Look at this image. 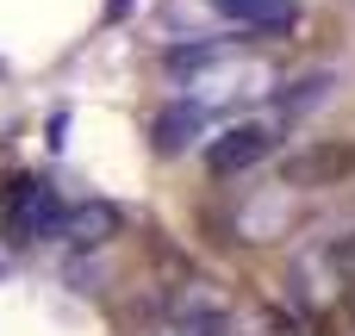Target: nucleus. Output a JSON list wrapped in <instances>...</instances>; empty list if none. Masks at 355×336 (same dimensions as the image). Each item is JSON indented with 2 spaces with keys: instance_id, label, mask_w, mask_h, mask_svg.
<instances>
[{
  "instance_id": "39448f33",
  "label": "nucleus",
  "mask_w": 355,
  "mask_h": 336,
  "mask_svg": "<svg viewBox=\"0 0 355 336\" xmlns=\"http://www.w3.org/2000/svg\"><path fill=\"white\" fill-rule=\"evenodd\" d=\"M206 131V106H193V100H181V106H168L162 118H156V150H187L193 137Z\"/></svg>"
},
{
  "instance_id": "f03ea898",
  "label": "nucleus",
  "mask_w": 355,
  "mask_h": 336,
  "mask_svg": "<svg viewBox=\"0 0 355 336\" xmlns=\"http://www.w3.org/2000/svg\"><path fill=\"white\" fill-rule=\"evenodd\" d=\"M125 231V212L112 206V200H81V206H62V224H56V237L69 243V249H100V243H112Z\"/></svg>"
},
{
  "instance_id": "423d86ee",
  "label": "nucleus",
  "mask_w": 355,
  "mask_h": 336,
  "mask_svg": "<svg viewBox=\"0 0 355 336\" xmlns=\"http://www.w3.org/2000/svg\"><path fill=\"white\" fill-rule=\"evenodd\" d=\"M349 168H355V150H324V156H306V162H293V181H306V175L331 181V175H349Z\"/></svg>"
},
{
  "instance_id": "7ed1b4c3",
  "label": "nucleus",
  "mask_w": 355,
  "mask_h": 336,
  "mask_svg": "<svg viewBox=\"0 0 355 336\" xmlns=\"http://www.w3.org/2000/svg\"><path fill=\"white\" fill-rule=\"evenodd\" d=\"M268 150H275V125H231L206 150V162H212V175H243V168L268 162Z\"/></svg>"
},
{
  "instance_id": "f257e3e1",
  "label": "nucleus",
  "mask_w": 355,
  "mask_h": 336,
  "mask_svg": "<svg viewBox=\"0 0 355 336\" xmlns=\"http://www.w3.org/2000/svg\"><path fill=\"white\" fill-rule=\"evenodd\" d=\"M6 206H12V237H25V243L56 237V224H62V200L44 181H31V175L6 181Z\"/></svg>"
},
{
  "instance_id": "0eeeda50",
  "label": "nucleus",
  "mask_w": 355,
  "mask_h": 336,
  "mask_svg": "<svg viewBox=\"0 0 355 336\" xmlns=\"http://www.w3.org/2000/svg\"><path fill=\"white\" fill-rule=\"evenodd\" d=\"M324 262L337 268V281H355V231H349V237H337V243L324 249Z\"/></svg>"
},
{
  "instance_id": "20e7f679",
  "label": "nucleus",
  "mask_w": 355,
  "mask_h": 336,
  "mask_svg": "<svg viewBox=\"0 0 355 336\" xmlns=\"http://www.w3.org/2000/svg\"><path fill=\"white\" fill-rule=\"evenodd\" d=\"M212 6L243 31H287L293 25V0H212Z\"/></svg>"
}]
</instances>
